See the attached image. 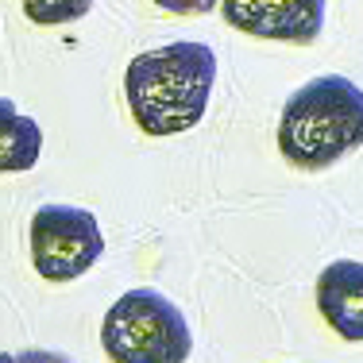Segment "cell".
Masks as SVG:
<instances>
[{
  "label": "cell",
  "mask_w": 363,
  "mask_h": 363,
  "mask_svg": "<svg viewBox=\"0 0 363 363\" xmlns=\"http://www.w3.org/2000/svg\"><path fill=\"white\" fill-rule=\"evenodd\" d=\"M217 82V55L209 43L178 39L143 50L124 70V97L135 128L155 140L182 135L201 124Z\"/></svg>",
  "instance_id": "obj_1"
},
{
  "label": "cell",
  "mask_w": 363,
  "mask_h": 363,
  "mask_svg": "<svg viewBox=\"0 0 363 363\" xmlns=\"http://www.w3.org/2000/svg\"><path fill=\"white\" fill-rule=\"evenodd\" d=\"M155 4L170 16H205L213 8H220V0H155Z\"/></svg>",
  "instance_id": "obj_9"
},
{
  "label": "cell",
  "mask_w": 363,
  "mask_h": 363,
  "mask_svg": "<svg viewBox=\"0 0 363 363\" xmlns=\"http://www.w3.org/2000/svg\"><path fill=\"white\" fill-rule=\"evenodd\" d=\"M325 8L328 0H220L228 28L252 39L294 43V47L317 43L325 28Z\"/></svg>",
  "instance_id": "obj_5"
},
{
  "label": "cell",
  "mask_w": 363,
  "mask_h": 363,
  "mask_svg": "<svg viewBox=\"0 0 363 363\" xmlns=\"http://www.w3.org/2000/svg\"><path fill=\"white\" fill-rule=\"evenodd\" d=\"M31 267L47 282H74L105 255L101 224L82 205H43L31 217Z\"/></svg>",
  "instance_id": "obj_4"
},
{
  "label": "cell",
  "mask_w": 363,
  "mask_h": 363,
  "mask_svg": "<svg viewBox=\"0 0 363 363\" xmlns=\"http://www.w3.org/2000/svg\"><path fill=\"white\" fill-rule=\"evenodd\" d=\"M363 140V89L325 74L290 93L279 120V151L298 170H328Z\"/></svg>",
  "instance_id": "obj_2"
},
{
  "label": "cell",
  "mask_w": 363,
  "mask_h": 363,
  "mask_svg": "<svg viewBox=\"0 0 363 363\" xmlns=\"http://www.w3.org/2000/svg\"><path fill=\"white\" fill-rule=\"evenodd\" d=\"M0 363H12V352H0Z\"/></svg>",
  "instance_id": "obj_11"
},
{
  "label": "cell",
  "mask_w": 363,
  "mask_h": 363,
  "mask_svg": "<svg viewBox=\"0 0 363 363\" xmlns=\"http://www.w3.org/2000/svg\"><path fill=\"white\" fill-rule=\"evenodd\" d=\"M93 0H23V16L39 28H62V23L85 20Z\"/></svg>",
  "instance_id": "obj_8"
},
{
  "label": "cell",
  "mask_w": 363,
  "mask_h": 363,
  "mask_svg": "<svg viewBox=\"0 0 363 363\" xmlns=\"http://www.w3.org/2000/svg\"><path fill=\"white\" fill-rule=\"evenodd\" d=\"M317 309L325 325L348 344L363 340V263L359 259H336L317 279Z\"/></svg>",
  "instance_id": "obj_6"
},
{
  "label": "cell",
  "mask_w": 363,
  "mask_h": 363,
  "mask_svg": "<svg viewBox=\"0 0 363 363\" xmlns=\"http://www.w3.org/2000/svg\"><path fill=\"white\" fill-rule=\"evenodd\" d=\"M101 348L112 363H186L194 333L167 294L140 286L108 306L101 321Z\"/></svg>",
  "instance_id": "obj_3"
},
{
  "label": "cell",
  "mask_w": 363,
  "mask_h": 363,
  "mask_svg": "<svg viewBox=\"0 0 363 363\" xmlns=\"http://www.w3.org/2000/svg\"><path fill=\"white\" fill-rule=\"evenodd\" d=\"M43 155V128L23 116L12 97H0V174H23Z\"/></svg>",
  "instance_id": "obj_7"
},
{
  "label": "cell",
  "mask_w": 363,
  "mask_h": 363,
  "mask_svg": "<svg viewBox=\"0 0 363 363\" xmlns=\"http://www.w3.org/2000/svg\"><path fill=\"white\" fill-rule=\"evenodd\" d=\"M12 363H74V359L47 348H23V352H12Z\"/></svg>",
  "instance_id": "obj_10"
}]
</instances>
